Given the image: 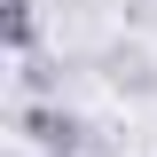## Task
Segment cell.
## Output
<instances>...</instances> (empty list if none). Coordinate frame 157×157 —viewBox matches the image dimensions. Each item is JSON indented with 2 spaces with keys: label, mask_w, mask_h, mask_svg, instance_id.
I'll list each match as a JSON object with an SVG mask.
<instances>
[{
  "label": "cell",
  "mask_w": 157,
  "mask_h": 157,
  "mask_svg": "<svg viewBox=\"0 0 157 157\" xmlns=\"http://www.w3.org/2000/svg\"><path fill=\"white\" fill-rule=\"evenodd\" d=\"M39 32H47L39 0H8V16H0V39H8V55H16V63H32V55H39Z\"/></svg>",
  "instance_id": "obj_2"
},
{
  "label": "cell",
  "mask_w": 157,
  "mask_h": 157,
  "mask_svg": "<svg viewBox=\"0 0 157 157\" xmlns=\"http://www.w3.org/2000/svg\"><path fill=\"white\" fill-rule=\"evenodd\" d=\"M16 86H24V102H63V63H47V55L16 63Z\"/></svg>",
  "instance_id": "obj_4"
},
{
  "label": "cell",
  "mask_w": 157,
  "mask_h": 157,
  "mask_svg": "<svg viewBox=\"0 0 157 157\" xmlns=\"http://www.w3.org/2000/svg\"><path fill=\"white\" fill-rule=\"evenodd\" d=\"M16 157H32V149H16Z\"/></svg>",
  "instance_id": "obj_5"
},
{
  "label": "cell",
  "mask_w": 157,
  "mask_h": 157,
  "mask_svg": "<svg viewBox=\"0 0 157 157\" xmlns=\"http://www.w3.org/2000/svg\"><path fill=\"white\" fill-rule=\"evenodd\" d=\"M102 78H110L118 94H157V71H149V55H141V47H110V55H102Z\"/></svg>",
  "instance_id": "obj_3"
},
{
  "label": "cell",
  "mask_w": 157,
  "mask_h": 157,
  "mask_svg": "<svg viewBox=\"0 0 157 157\" xmlns=\"http://www.w3.org/2000/svg\"><path fill=\"white\" fill-rule=\"evenodd\" d=\"M8 126H16V141L32 157H86V149H102V126H86L71 102H16Z\"/></svg>",
  "instance_id": "obj_1"
}]
</instances>
